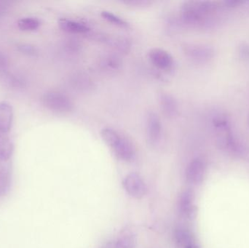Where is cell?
Wrapping results in <instances>:
<instances>
[{
    "instance_id": "1",
    "label": "cell",
    "mask_w": 249,
    "mask_h": 248,
    "mask_svg": "<svg viewBox=\"0 0 249 248\" xmlns=\"http://www.w3.org/2000/svg\"><path fill=\"white\" fill-rule=\"evenodd\" d=\"M102 138L107 145L112 150L120 160L132 161L136 156V149L133 143L116 130L106 128L101 132Z\"/></svg>"
},
{
    "instance_id": "2",
    "label": "cell",
    "mask_w": 249,
    "mask_h": 248,
    "mask_svg": "<svg viewBox=\"0 0 249 248\" xmlns=\"http://www.w3.org/2000/svg\"><path fill=\"white\" fill-rule=\"evenodd\" d=\"M214 8V4L212 1H184L181 7V17L187 24H197L203 21Z\"/></svg>"
},
{
    "instance_id": "3",
    "label": "cell",
    "mask_w": 249,
    "mask_h": 248,
    "mask_svg": "<svg viewBox=\"0 0 249 248\" xmlns=\"http://www.w3.org/2000/svg\"><path fill=\"white\" fill-rule=\"evenodd\" d=\"M42 102L47 109L60 113L71 112L74 108V103L68 96L55 90L45 93L42 96Z\"/></svg>"
},
{
    "instance_id": "4",
    "label": "cell",
    "mask_w": 249,
    "mask_h": 248,
    "mask_svg": "<svg viewBox=\"0 0 249 248\" xmlns=\"http://www.w3.org/2000/svg\"><path fill=\"white\" fill-rule=\"evenodd\" d=\"M184 54L193 61L205 62L214 57L215 51L212 47L202 44H187L183 48Z\"/></svg>"
},
{
    "instance_id": "5",
    "label": "cell",
    "mask_w": 249,
    "mask_h": 248,
    "mask_svg": "<svg viewBox=\"0 0 249 248\" xmlns=\"http://www.w3.org/2000/svg\"><path fill=\"white\" fill-rule=\"evenodd\" d=\"M146 137L149 144L152 146L159 144L162 135V125L158 114L149 112L146 116Z\"/></svg>"
},
{
    "instance_id": "6",
    "label": "cell",
    "mask_w": 249,
    "mask_h": 248,
    "mask_svg": "<svg viewBox=\"0 0 249 248\" xmlns=\"http://www.w3.org/2000/svg\"><path fill=\"white\" fill-rule=\"evenodd\" d=\"M124 187L129 195L134 198H143L147 192L146 183L136 173H130L124 180Z\"/></svg>"
},
{
    "instance_id": "7",
    "label": "cell",
    "mask_w": 249,
    "mask_h": 248,
    "mask_svg": "<svg viewBox=\"0 0 249 248\" xmlns=\"http://www.w3.org/2000/svg\"><path fill=\"white\" fill-rule=\"evenodd\" d=\"M148 57L151 63L158 69L168 71L174 66V59L172 55L162 48H152L149 51Z\"/></svg>"
},
{
    "instance_id": "8",
    "label": "cell",
    "mask_w": 249,
    "mask_h": 248,
    "mask_svg": "<svg viewBox=\"0 0 249 248\" xmlns=\"http://www.w3.org/2000/svg\"><path fill=\"white\" fill-rule=\"evenodd\" d=\"M206 173V164L201 159H194L186 170V179L190 183L199 184L203 182Z\"/></svg>"
},
{
    "instance_id": "9",
    "label": "cell",
    "mask_w": 249,
    "mask_h": 248,
    "mask_svg": "<svg viewBox=\"0 0 249 248\" xmlns=\"http://www.w3.org/2000/svg\"><path fill=\"white\" fill-rule=\"evenodd\" d=\"M160 106L162 114L169 119L175 117L178 112V105L175 98L168 93H161L159 96Z\"/></svg>"
},
{
    "instance_id": "10",
    "label": "cell",
    "mask_w": 249,
    "mask_h": 248,
    "mask_svg": "<svg viewBox=\"0 0 249 248\" xmlns=\"http://www.w3.org/2000/svg\"><path fill=\"white\" fill-rule=\"evenodd\" d=\"M13 120V106L8 102H0V134L1 135H6L10 132Z\"/></svg>"
},
{
    "instance_id": "11",
    "label": "cell",
    "mask_w": 249,
    "mask_h": 248,
    "mask_svg": "<svg viewBox=\"0 0 249 248\" xmlns=\"http://www.w3.org/2000/svg\"><path fill=\"white\" fill-rule=\"evenodd\" d=\"M0 83L4 87L13 90H20L26 86V82L23 77L9 71L0 74Z\"/></svg>"
},
{
    "instance_id": "12",
    "label": "cell",
    "mask_w": 249,
    "mask_h": 248,
    "mask_svg": "<svg viewBox=\"0 0 249 248\" xmlns=\"http://www.w3.org/2000/svg\"><path fill=\"white\" fill-rule=\"evenodd\" d=\"M60 29L71 33H86L90 28L86 23L73 19L62 18L58 22Z\"/></svg>"
},
{
    "instance_id": "13",
    "label": "cell",
    "mask_w": 249,
    "mask_h": 248,
    "mask_svg": "<svg viewBox=\"0 0 249 248\" xmlns=\"http://www.w3.org/2000/svg\"><path fill=\"white\" fill-rule=\"evenodd\" d=\"M194 193L193 191L186 190L183 192L179 199V210L183 215L193 218L194 215L195 207L193 205L194 202Z\"/></svg>"
},
{
    "instance_id": "14",
    "label": "cell",
    "mask_w": 249,
    "mask_h": 248,
    "mask_svg": "<svg viewBox=\"0 0 249 248\" xmlns=\"http://www.w3.org/2000/svg\"><path fill=\"white\" fill-rule=\"evenodd\" d=\"M70 83L73 88L80 91H86L93 87V81L86 73L77 72L73 74Z\"/></svg>"
},
{
    "instance_id": "15",
    "label": "cell",
    "mask_w": 249,
    "mask_h": 248,
    "mask_svg": "<svg viewBox=\"0 0 249 248\" xmlns=\"http://www.w3.org/2000/svg\"><path fill=\"white\" fill-rule=\"evenodd\" d=\"M218 146L222 149L228 150L234 154H241L243 149L231 135H224L218 139Z\"/></svg>"
},
{
    "instance_id": "16",
    "label": "cell",
    "mask_w": 249,
    "mask_h": 248,
    "mask_svg": "<svg viewBox=\"0 0 249 248\" xmlns=\"http://www.w3.org/2000/svg\"><path fill=\"white\" fill-rule=\"evenodd\" d=\"M14 146L6 135L0 137V163H5L13 155Z\"/></svg>"
},
{
    "instance_id": "17",
    "label": "cell",
    "mask_w": 249,
    "mask_h": 248,
    "mask_svg": "<svg viewBox=\"0 0 249 248\" xmlns=\"http://www.w3.org/2000/svg\"><path fill=\"white\" fill-rule=\"evenodd\" d=\"M175 239L177 244L184 248L191 243H195L193 234L187 229L178 227L175 231Z\"/></svg>"
},
{
    "instance_id": "18",
    "label": "cell",
    "mask_w": 249,
    "mask_h": 248,
    "mask_svg": "<svg viewBox=\"0 0 249 248\" xmlns=\"http://www.w3.org/2000/svg\"><path fill=\"white\" fill-rule=\"evenodd\" d=\"M136 236L129 231H124L118 237L115 248H136Z\"/></svg>"
},
{
    "instance_id": "19",
    "label": "cell",
    "mask_w": 249,
    "mask_h": 248,
    "mask_svg": "<svg viewBox=\"0 0 249 248\" xmlns=\"http://www.w3.org/2000/svg\"><path fill=\"white\" fill-rule=\"evenodd\" d=\"M10 167L4 163H0V196L6 193L10 187Z\"/></svg>"
},
{
    "instance_id": "20",
    "label": "cell",
    "mask_w": 249,
    "mask_h": 248,
    "mask_svg": "<svg viewBox=\"0 0 249 248\" xmlns=\"http://www.w3.org/2000/svg\"><path fill=\"white\" fill-rule=\"evenodd\" d=\"M122 60L114 54H107L102 59L101 65L109 71H117L122 66Z\"/></svg>"
},
{
    "instance_id": "21",
    "label": "cell",
    "mask_w": 249,
    "mask_h": 248,
    "mask_svg": "<svg viewBox=\"0 0 249 248\" xmlns=\"http://www.w3.org/2000/svg\"><path fill=\"white\" fill-rule=\"evenodd\" d=\"M41 22L39 19L35 17H26L19 19L18 21V27L24 32H32L36 30L40 26Z\"/></svg>"
},
{
    "instance_id": "22",
    "label": "cell",
    "mask_w": 249,
    "mask_h": 248,
    "mask_svg": "<svg viewBox=\"0 0 249 248\" xmlns=\"http://www.w3.org/2000/svg\"><path fill=\"white\" fill-rule=\"evenodd\" d=\"M101 16L103 17L104 19L107 20L109 23L118 26V27L124 28V29L129 27L128 22L126 21L121 16H118L115 13L109 11V10H103L101 13Z\"/></svg>"
},
{
    "instance_id": "23",
    "label": "cell",
    "mask_w": 249,
    "mask_h": 248,
    "mask_svg": "<svg viewBox=\"0 0 249 248\" xmlns=\"http://www.w3.org/2000/svg\"><path fill=\"white\" fill-rule=\"evenodd\" d=\"M16 48L19 52L28 56L36 57L39 55V50L37 48L31 44L19 43L16 45Z\"/></svg>"
},
{
    "instance_id": "24",
    "label": "cell",
    "mask_w": 249,
    "mask_h": 248,
    "mask_svg": "<svg viewBox=\"0 0 249 248\" xmlns=\"http://www.w3.org/2000/svg\"><path fill=\"white\" fill-rule=\"evenodd\" d=\"M213 124L216 128L226 129L228 128V125H229V122H228V118L226 117V116L219 115V116H216V117H214L213 120Z\"/></svg>"
},
{
    "instance_id": "25",
    "label": "cell",
    "mask_w": 249,
    "mask_h": 248,
    "mask_svg": "<svg viewBox=\"0 0 249 248\" xmlns=\"http://www.w3.org/2000/svg\"><path fill=\"white\" fill-rule=\"evenodd\" d=\"M10 61L8 57L3 51L0 50V74L9 71Z\"/></svg>"
},
{
    "instance_id": "26",
    "label": "cell",
    "mask_w": 249,
    "mask_h": 248,
    "mask_svg": "<svg viewBox=\"0 0 249 248\" xmlns=\"http://www.w3.org/2000/svg\"><path fill=\"white\" fill-rule=\"evenodd\" d=\"M124 3L128 5L134 6V7H143V6L152 4V1H148V0H128V1H124Z\"/></svg>"
},
{
    "instance_id": "27",
    "label": "cell",
    "mask_w": 249,
    "mask_h": 248,
    "mask_svg": "<svg viewBox=\"0 0 249 248\" xmlns=\"http://www.w3.org/2000/svg\"><path fill=\"white\" fill-rule=\"evenodd\" d=\"M244 2L245 1H242V0H228V1H224L225 5L229 7H238V6H241V4H244Z\"/></svg>"
},
{
    "instance_id": "28",
    "label": "cell",
    "mask_w": 249,
    "mask_h": 248,
    "mask_svg": "<svg viewBox=\"0 0 249 248\" xmlns=\"http://www.w3.org/2000/svg\"><path fill=\"white\" fill-rule=\"evenodd\" d=\"M240 55L243 58H249V45L243 44L240 48Z\"/></svg>"
},
{
    "instance_id": "29",
    "label": "cell",
    "mask_w": 249,
    "mask_h": 248,
    "mask_svg": "<svg viewBox=\"0 0 249 248\" xmlns=\"http://www.w3.org/2000/svg\"><path fill=\"white\" fill-rule=\"evenodd\" d=\"M8 10V6L4 1H0V17L4 16Z\"/></svg>"
},
{
    "instance_id": "30",
    "label": "cell",
    "mask_w": 249,
    "mask_h": 248,
    "mask_svg": "<svg viewBox=\"0 0 249 248\" xmlns=\"http://www.w3.org/2000/svg\"><path fill=\"white\" fill-rule=\"evenodd\" d=\"M184 248H200L199 246L196 244V243H191V244L188 245V246H186Z\"/></svg>"
},
{
    "instance_id": "31",
    "label": "cell",
    "mask_w": 249,
    "mask_h": 248,
    "mask_svg": "<svg viewBox=\"0 0 249 248\" xmlns=\"http://www.w3.org/2000/svg\"><path fill=\"white\" fill-rule=\"evenodd\" d=\"M247 121H248V123H249V115H248V118H247Z\"/></svg>"
}]
</instances>
